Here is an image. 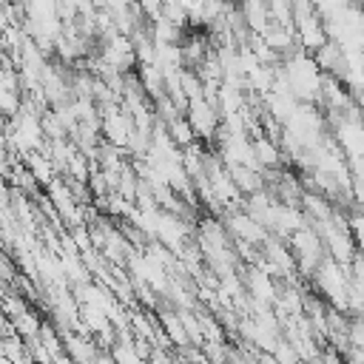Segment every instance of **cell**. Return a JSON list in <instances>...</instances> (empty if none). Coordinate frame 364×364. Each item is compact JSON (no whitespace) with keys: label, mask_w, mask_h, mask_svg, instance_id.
<instances>
[]
</instances>
